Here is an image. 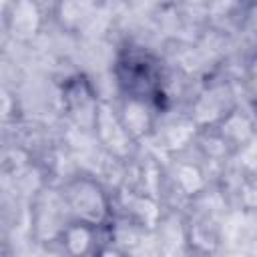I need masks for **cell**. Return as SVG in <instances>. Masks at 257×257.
I'll use <instances>...</instances> for the list:
<instances>
[{
	"label": "cell",
	"mask_w": 257,
	"mask_h": 257,
	"mask_svg": "<svg viewBox=\"0 0 257 257\" xmlns=\"http://www.w3.org/2000/svg\"><path fill=\"white\" fill-rule=\"evenodd\" d=\"M114 74L118 88L133 104L153 106L163 100V72L159 60L139 48H126L116 56Z\"/></svg>",
	"instance_id": "cell-1"
},
{
	"label": "cell",
	"mask_w": 257,
	"mask_h": 257,
	"mask_svg": "<svg viewBox=\"0 0 257 257\" xmlns=\"http://www.w3.org/2000/svg\"><path fill=\"white\" fill-rule=\"evenodd\" d=\"M64 203L74 215V223L98 227L108 215V201L98 183L90 179H78L70 183L64 193Z\"/></svg>",
	"instance_id": "cell-2"
}]
</instances>
